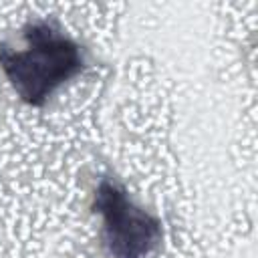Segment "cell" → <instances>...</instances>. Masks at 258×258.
I'll return each instance as SVG.
<instances>
[{
  "instance_id": "1",
  "label": "cell",
  "mask_w": 258,
  "mask_h": 258,
  "mask_svg": "<svg viewBox=\"0 0 258 258\" xmlns=\"http://www.w3.org/2000/svg\"><path fill=\"white\" fill-rule=\"evenodd\" d=\"M26 46L0 44V67L14 91L28 105H42L48 95L83 69L79 46L48 22H34L24 32Z\"/></svg>"
},
{
  "instance_id": "2",
  "label": "cell",
  "mask_w": 258,
  "mask_h": 258,
  "mask_svg": "<svg viewBox=\"0 0 258 258\" xmlns=\"http://www.w3.org/2000/svg\"><path fill=\"white\" fill-rule=\"evenodd\" d=\"M95 212L103 218V238L113 258H147L157 248L159 222L137 208L117 183L109 179L99 183Z\"/></svg>"
}]
</instances>
